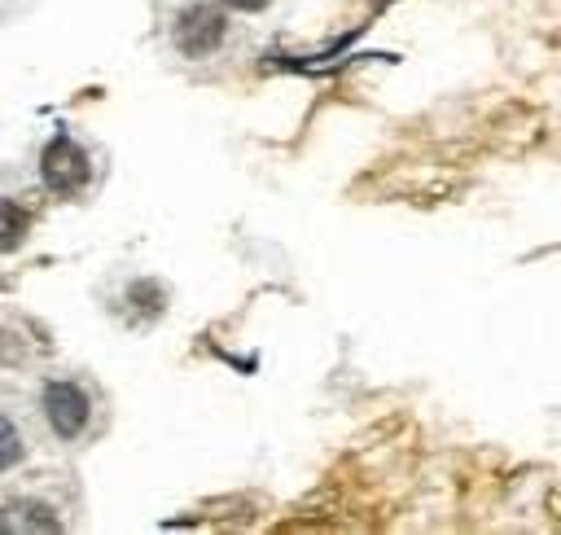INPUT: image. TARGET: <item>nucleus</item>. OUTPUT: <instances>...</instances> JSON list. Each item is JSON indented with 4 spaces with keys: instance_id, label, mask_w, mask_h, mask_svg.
Instances as JSON below:
<instances>
[{
    "instance_id": "20e7f679",
    "label": "nucleus",
    "mask_w": 561,
    "mask_h": 535,
    "mask_svg": "<svg viewBox=\"0 0 561 535\" xmlns=\"http://www.w3.org/2000/svg\"><path fill=\"white\" fill-rule=\"evenodd\" d=\"M127 303L136 307L140 320H153V316H162V307H167V289H162L158 281H131Z\"/></svg>"
},
{
    "instance_id": "423d86ee",
    "label": "nucleus",
    "mask_w": 561,
    "mask_h": 535,
    "mask_svg": "<svg viewBox=\"0 0 561 535\" xmlns=\"http://www.w3.org/2000/svg\"><path fill=\"white\" fill-rule=\"evenodd\" d=\"M18 456H22L18 430H13V421H4V469H9V465H18Z\"/></svg>"
},
{
    "instance_id": "f257e3e1",
    "label": "nucleus",
    "mask_w": 561,
    "mask_h": 535,
    "mask_svg": "<svg viewBox=\"0 0 561 535\" xmlns=\"http://www.w3.org/2000/svg\"><path fill=\"white\" fill-rule=\"evenodd\" d=\"M39 184L53 197H79L92 184L88 149L70 132H53V140L39 149Z\"/></svg>"
},
{
    "instance_id": "7ed1b4c3",
    "label": "nucleus",
    "mask_w": 561,
    "mask_h": 535,
    "mask_svg": "<svg viewBox=\"0 0 561 535\" xmlns=\"http://www.w3.org/2000/svg\"><path fill=\"white\" fill-rule=\"evenodd\" d=\"M224 31H228L224 9L219 4H206V0L184 4L175 13V22H171V39H175V48L184 57H210L224 44Z\"/></svg>"
},
{
    "instance_id": "39448f33",
    "label": "nucleus",
    "mask_w": 561,
    "mask_h": 535,
    "mask_svg": "<svg viewBox=\"0 0 561 535\" xmlns=\"http://www.w3.org/2000/svg\"><path fill=\"white\" fill-rule=\"evenodd\" d=\"M4 215H9V228H4L9 237H4V246L13 250V246H18V237H22V224H26V219H22V210H18V202H13V197L4 202Z\"/></svg>"
},
{
    "instance_id": "0eeeda50",
    "label": "nucleus",
    "mask_w": 561,
    "mask_h": 535,
    "mask_svg": "<svg viewBox=\"0 0 561 535\" xmlns=\"http://www.w3.org/2000/svg\"><path fill=\"white\" fill-rule=\"evenodd\" d=\"M224 4H232V9H245V13H259V9H267L272 0H224Z\"/></svg>"
},
{
    "instance_id": "f03ea898",
    "label": "nucleus",
    "mask_w": 561,
    "mask_h": 535,
    "mask_svg": "<svg viewBox=\"0 0 561 535\" xmlns=\"http://www.w3.org/2000/svg\"><path fill=\"white\" fill-rule=\"evenodd\" d=\"M39 408H44L48 430H53L61 443H75V439L92 425V395H88L75 377H53V382H44Z\"/></svg>"
}]
</instances>
